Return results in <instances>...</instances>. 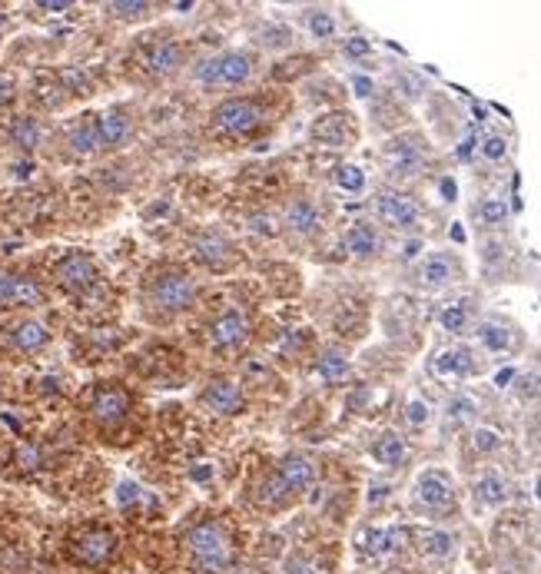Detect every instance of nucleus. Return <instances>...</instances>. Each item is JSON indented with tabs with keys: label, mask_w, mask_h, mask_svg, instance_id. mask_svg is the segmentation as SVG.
<instances>
[{
	"label": "nucleus",
	"mask_w": 541,
	"mask_h": 574,
	"mask_svg": "<svg viewBox=\"0 0 541 574\" xmlns=\"http://www.w3.org/2000/svg\"><path fill=\"white\" fill-rule=\"evenodd\" d=\"M482 153L488 156V160H502V156H505V140L502 137H488L485 146H482Z\"/></svg>",
	"instance_id": "obj_43"
},
{
	"label": "nucleus",
	"mask_w": 541,
	"mask_h": 574,
	"mask_svg": "<svg viewBox=\"0 0 541 574\" xmlns=\"http://www.w3.org/2000/svg\"><path fill=\"white\" fill-rule=\"evenodd\" d=\"M303 24L306 30L316 40H329V37H336V14H329V10H322V7H312L303 14Z\"/></svg>",
	"instance_id": "obj_27"
},
{
	"label": "nucleus",
	"mask_w": 541,
	"mask_h": 574,
	"mask_svg": "<svg viewBox=\"0 0 541 574\" xmlns=\"http://www.w3.org/2000/svg\"><path fill=\"white\" fill-rule=\"evenodd\" d=\"M376 213L392 229H409L419 219V203L405 193H379L376 196Z\"/></svg>",
	"instance_id": "obj_10"
},
{
	"label": "nucleus",
	"mask_w": 541,
	"mask_h": 574,
	"mask_svg": "<svg viewBox=\"0 0 541 574\" xmlns=\"http://www.w3.org/2000/svg\"><path fill=\"white\" fill-rule=\"evenodd\" d=\"M419 279H422V286H429V289L449 286L452 279H455V263H452V256H445V253H432V256L422 263V269H419Z\"/></svg>",
	"instance_id": "obj_20"
},
{
	"label": "nucleus",
	"mask_w": 541,
	"mask_h": 574,
	"mask_svg": "<svg viewBox=\"0 0 541 574\" xmlns=\"http://www.w3.org/2000/svg\"><path fill=\"white\" fill-rule=\"evenodd\" d=\"M10 140H14L20 150H34V146L40 143V127H37V120H17L14 123V130H10Z\"/></svg>",
	"instance_id": "obj_31"
},
{
	"label": "nucleus",
	"mask_w": 541,
	"mask_h": 574,
	"mask_svg": "<svg viewBox=\"0 0 541 574\" xmlns=\"http://www.w3.org/2000/svg\"><path fill=\"white\" fill-rule=\"evenodd\" d=\"M256 60L246 54V50H226V54L206 57L196 64L193 77L200 83H210V87H239L253 77Z\"/></svg>",
	"instance_id": "obj_3"
},
{
	"label": "nucleus",
	"mask_w": 541,
	"mask_h": 574,
	"mask_svg": "<svg viewBox=\"0 0 541 574\" xmlns=\"http://www.w3.org/2000/svg\"><path fill=\"white\" fill-rule=\"evenodd\" d=\"M10 100H14V83H10L4 73H0V107H7Z\"/></svg>",
	"instance_id": "obj_44"
},
{
	"label": "nucleus",
	"mask_w": 541,
	"mask_h": 574,
	"mask_svg": "<svg viewBox=\"0 0 541 574\" xmlns=\"http://www.w3.org/2000/svg\"><path fill=\"white\" fill-rule=\"evenodd\" d=\"M97 133H100L103 150H113V146L127 143V140H130V133H133L130 113H127V110H120V107H117V110L100 113V117H97Z\"/></svg>",
	"instance_id": "obj_17"
},
{
	"label": "nucleus",
	"mask_w": 541,
	"mask_h": 574,
	"mask_svg": "<svg viewBox=\"0 0 541 574\" xmlns=\"http://www.w3.org/2000/svg\"><path fill=\"white\" fill-rule=\"evenodd\" d=\"M336 186H339V190H346V193H362V190H366V173H362L359 166H352V163L339 166Z\"/></svg>",
	"instance_id": "obj_32"
},
{
	"label": "nucleus",
	"mask_w": 541,
	"mask_h": 574,
	"mask_svg": "<svg viewBox=\"0 0 541 574\" xmlns=\"http://www.w3.org/2000/svg\"><path fill=\"white\" fill-rule=\"evenodd\" d=\"M468 372H472V356L465 349H449L435 359V375H445V379H462Z\"/></svg>",
	"instance_id": "obj_24"
},
{
	"label": "nucleus",
	"mask_w": 541,
	"mask_h": 574,
	"mask_svg": "<svg viewBox=\"0 0 541 574\" xmlns=\"http://www.w3.org/2000/svg\"><path fill=\"white\" fill-rule=\"evenodd\" d=\"M44 10H70V4H40Z\"/></svg>",
	"instance_id": "obj_48"
},
{
	"label": "nucleus",
	"mask_w": 541,
	"mask_h": 574,
	"mask_svg": "<svg viewBox=\"0 0 541 574\" xmlns=\"http://www.w3.org/2000/svg\"><path fill=\"white\" fill-rule=\"evenodd\" d=\"M439 322H442V329H445V332H462V329H465V322H468V309L462 306V302H452V306H445V309H442Z\"/></svg>",
	"instance_id": "obj_34"
},
{
	"label": "nucleus",
	"mask_w": 541,
	"mask_h": 574,
	"mask_svg": "<svg viewBox=\"0 0 541 574\" xmlns=\"http://www.w3.org/2000/svg\"><path fill=\"white\" fill-rule=\"evenodd\" d=\"M246 336H249V326L239 309H223L220 316L210 322V339L216 349H236L239 342H246Z\"/></svg>",
	"instance_id": "obj_11"
},
{
	"label": "nucleus",
	"mask_w": 541,
	"mask_h": 574,
	"mask_svg": "<svg viewBox=\"0 0 541 574\" xmlns=\"http://www.w3.org/2000/svg\"><path fill=\"white\" fill-rule=\"evenodd\" d=\"M193 256L210 269H226L236 259V246L216 229H203L193 236Z\"/></svg>",
	"instance_id": "obj_9"
},
{
	"label": "nucleus",
	"mask_w": 541,
	"mask_h": 574,
	"mask_svg": "<svg viewBox=\"0 0 541 574\" xmlns=\"http://www.w3.org/2000/svg\"><path fill=\"white\" fill-rule=\"evenodd\" d=\"M14 269H0V309H14Z\"/></svg>",
	"instance_id": "obj_39"
},
{
	"label": "nucleus",
	"mask_w": 541,
	"mask_h": 574,
	"mask_svg": "<svg viewBox=\"0 0 541 574\" xmlns=\"http://www.w3.org/2000/svg\"><path fill=\"white\" fill-rule=\"evenodd\" d=\"M196 299V286L193 279L180 273V269H166V273L153 276L147 286V302L150 309L163 312V316H180L193 306Z\"/></svg>",
	"instance_id": "obj_2"
},
{
	"label": "nucleus",
	"mask_w": 541,
	"mask_h": 574,
	"mask_svg": "<svg viewBox=\"0 0 541 574\" xmlns=\"http://www.w3.org/2000/svg\"><path fill=\"white\" fill-rule=\"evenodd\" d=\"M352 87H356L359 97H369V93H372V80L369 77H352Z\"/></svg>",
	"instance_id": "obj_45"
},
{
	"label": "nucleus",
	"mask_w": 541,
	"mask_h": 574,
	"mask_svg": "<svg viewBox=\"0 0 541 574\" xmlns=\"http://www.w3.org/2000/svg\"><path fill=\"white\" fill-rule=\"evenodd\" d=\"M472 445L478 448V452H495V448L502 445V435H498L495 429H478L472 435Z\"/></svg>",
	"instance_id": "obj_40"
},
{
	"label": "nucleus",
	"mask_w": 541,
	"mask_h": 574,
	"mask_svg": "<svg viewBox=\"0 0 541 574\" xmlns=\"http://www.w3.org/2000/svg\"><path fill=\"white\" fill-rule=\"evenodd\" d=\"M342 50H346V57H369L372 54V44L369 40H362V37H349L346 44H342Z\"/></svg>",
	"instance_id": "obj_42"
},
{
	"label": "nucleus",
	"mask_w": 541,
	"mask_h": 574,
	"mask_svg": "<svg viewBox=\"0 0 541 574\" xmlns=\"http://www.w3.org/2000/svg\"><path fill=\"white\" fill-rule=\"evenodd\" d=\"M405 422L415 425V429H422V425L429 422V405L419 402V399L409 402V405H405Z\"/></svg>",
	"instance_id": "obj_41"
},
{
	"label": "nucleus",
	"mask_w": 541,
	"mask_h": 574,
	"mask_svg": "<svg viewBox=\"0 0 541 574\" xmlns=\"http://www.w3.org/2000/svg\"><path fill=\"white\" fill-rule=\"evenodd\" d=\"M67 555L80 568H103L117 555V535L110 528H87L70 541Z\"/></svg>",
	"instance_id": "obj_4"
},
{
	"label": "nucleus",
	"mask_w": 541,
	"mask_h": 574,
	"mask_svg": "<svg viewBox=\"0 0 541 574\" xmlns=\"http://www.w3.org/2000/svg\"><path fill=\"white\" fill-rule=\"evenodd\" d=\"M286 226L293 229V233L299 236H316L322 229V213L319 206L306 200V196H299V200H293L286 206Z\"/></svg>",
	"instance_id": "obj_18"
},
{
	"label": "nucleus",
	"mask_w": 541,
	"mask_h": 574,
	"mask_svg": "<svg viewBox=\"0 0 541 574\" xmlns=\"http://www.w3.org/2000/svg\"><path fill=\"white\" fill-rule=\"evenodd\" d=\"M478 342H482L488 352H505L512 346V336H508V329L498 326V322H482V326H478Z\"/></svg>",
	"instance_id": "obj_29"
},
{
	"label": "nucleus",
	"mask_w": 541,
	"mask_h": 574,
	"mask_svg": "<svg viewBox=\"0 0 541 574\" xmlns=\"http://www.w3.org/2000/svg\"><path fill=\"white\" fill-rule=\"evenodd\" d=\"M259 40H263V47H289V40H293V34H289V27L283 24H269L259 30Z\"/></svg>",
	"instance_id": "obj_35"
},
{
	"label": "nucleus",
	"mask_w": 541,
	"mask_h": 574,
	"mask_svg": "<svg viewBox=\"0 0 541 574\" xmlns=\"http://www.w3.org/2000/svg\"><path fill=\"white\" fill-rule=\"evenodd\" d=\"M186 551H190L193 565L206 574H223L233 565V538L216 521H200L186 531Z\"/></svg>",
	"instance_id": "obj_1"
},
{
	"label": "nucleus",
	"mask_w": 541,
	"mask_h": 574,
	"mask_svg": "<svg viewBox=\"0 0 541 574\" xmlns=\"http://www.w3.org/2000/svg\"><path fill=\"white\" fill-rule=\"evenodd\" d=\"M389 492H386V485H376L372 488V495H369V502H379V498H386Z\"/></svg>",
	"instance_id": "obj_47"
},
{
	"label": "nucleus",
	"mask_w": 541,
	"mask_h": 574,
	"mask_svg": "<svg viewBox=\"0 0 541 574\" xmlns=\"http://www.w3.org/2000/svg\"><path fill=\"white\" fill-rule=\"evenodd\" d=\"M203 402L210 405L216 415H236L243 412V389L233 382V379H213L210 385L203 389Z\"/></svg>",
	"instance_id": "obj_14"
},
{
	"label": "nucleus",
	"mask_w": 541,
	"mask_h": 574,
	"mask_svg": "<svg viewBox=\"0 0 541 574\" xmlns=\"http://www.w3.org/2000/svg\"><path fill=\"white\" fill-rule=\"evenodd\" d=\"M405 442H402V435H395V432H382L376 438V445H372V458H376L379 465H402L405 462Z\"/></svg>",
	"instance_id": "obj_22"
},
{
	"label": "nucleus",
	"mask_w": 541,
	"mask_h": 574,
	"mask_svg": "<svg viewBox=\"0 0 541 574\" xmlns=\"http://www.w3.org/2000/svg\"><path fill=\"white\" fill-rule=\"evenodd\" d=\"M90 415H93V422L107 425V429L120 425L130 415V392L113 382L97 385V389L90 392Z\"/></svg>",
	"instance_id": "obj_6"
},
{
	"label": "nucleus",
	"mask_w": 541,
	"mask_h": 574,
	"mask_svg": "<svg viewBox=\"0 0 541 574\" xmlns=\"http://www.w3.org/2000/svg\"><path fill=\"white\" fill-rule=\"evenodd\" d=\"M293 498H296V492L276 472H269L263 478V485H259V502L269 505V508H283V505L293 502Z\"/></svg>",
	"instance_id": "obj_23"
},
{
	"label": "nucleus",
	"mask_w": 541,
	"mask_h": 574,
	"mask_svg": "<svg viewBox=\"0 0 541 574\" xmlns=\"http://www.w3.org/2000/svg\"><path fill=\"white\" fill-rule=\"evenodd\" d=\"M535 488H538V502H541V478H538V485H535Z\"/></svg>",
	"instance_id": "obj_49"
},
{
	"label": "nucleus",
	"mask_w": 541,
	"mask_h": 574,
	"mask_svg": "<svg viewBox=\"0 0 541 574\" xmlns=\"http://www.w3.org/2000/svg\"><path fill=\"white\" fill-rule=\"evenodd\" d=\"M4 332H7L10 346L17 352H27V356L30 352H40L50 342V329L40 319H17V322H10Z\"/></svg>",
	"instance_id": "obj_13"
},
{
	"label": "nucleus",
	"mask_w": 541,
	"mask_h": 574,
	"mask_svg": "<svg viewBox=\"0 0 541 574\" xmlns=\"http://www.w3.org/2000/svg\"><path fill=\"white\" fill-rule=\"evenodd\" d=\"M478 216H482L485 226H498L508 219V203L505 200H485L482 210H478Z\"/></svg>",
	"instance_id": "obj_36"
},
{
	"label": "nucleus",
	"mask_w": 541,
	"mask_h": 574,
	"mask_svg": "<svg viewBox=\"0 0 541 574\" xmlns=\"http://www.w3.org/2000/svg\"><path fill=\"white\" fill-rule=\"evenodd\" d=\"M386 170L399 180H409V176H419V170L425 166V146L419 137L405 133V137H395L386 143Z\"/></svg>",
	"instance_id": "obj_7"
},
{
	"label": "nucleus",
	"mask_w": 541,
	"mask_h": 574,
	"mask_svg": "<svg viewBox=\"0 0 541 574\" xmlns=\"http://www.w3.org/2000/svg\"><path fill=\"white\" fill-rule=\"evenodd\" d=\"M475 498L482 505H502L505 498H508V485H505V478L502 475H495V472H488V475H482L475 482Z\"/></svg>",
	"instance_id": "obj_26"
},
{
	"label": "nucleus",
	"mask_w": 541,
	"mask_h": 574,
	"mask_svg": "<svg viewBox=\"0 0 541 574\" xmlns=\"http://www.w3.org/2000/svg\"><path fill=\"white\" fill-rule=\"evenodd\" d=\"M273 472H276L279 478H283V482H286L289 488H293L296 495H299V492H306V488H309L312 482H316V465H312L306 455H296V452L279 458Z\"/></svg>",
	"instance_id": "obj_15"
},
{
	"label": "nucleus",
	"mask_w": 541,
	"mask_h": 574,
	"mask_svg": "<svg viewBox=\"0 0 541 574\" xmlns=\"http://www.w3.org/2000/svg\"><path fill=\"white\" fill-rule=\"evenodd\" d=\"M54 283L64 292H87L93 283H97V266L87 253H67L60 263L54 266Z\"/></svg>",
	"instance_id": "obj_8"
},
{
	"label": "nucleus",
	"mask_w": 541,
	"mask_h": 574,
	"mask_svg": "<svg viewBox=\"0 0 541 574\" xmlns=\"http://www.w3.org/2000/svg\"><path fill=\"white\" fill-rule=\"evenodd\" d=\"M143 67L153 77H170L183 67V47L176 40H153V44L143 50Z\"/></svg>",
	"instance_id": "obj_12"
},
{
	"label": "nucleus",
	"mask_w": 541,
	"mask_h": 574,
	"mask_svg": "<svg viewBox=\"0 0 541 574\" xmlns=\"http://www.w3.org/2000/svg\"><path fill=\"white\" fill-rule=\"evenodd\" d=\"M455 548V538L449 531H422L419 538V551L425 558H449Z\"/></svg>",
	"instance_id": "obj_28"
},
{
	"label": "nucleus",
	"mask_w": 541,
	"mask_h": 574,
	"mask_svg": "<svg viewBox=\"0 0 541 574\" xmlns=\"http://www.w3.org/2000/svg\"><path fill=\"white\" fill-rule=\"evenodd\" d=\"M286 574H326V571H322L309 555H299L296 551V555L286 558Z\"/></svg>",
	"instance_id": "obj_37"
},
{
	"label": "nucleus",
	"mask_w": 541,
	"mask_h": 574,
	"mask_svg": "<svg viewBox=\"0 0 541 574\" xmlns=\"http://www.w3.org/2000/svg\"><path fill=\"white\" fill-rule=\"evenodd\" d=\"M70 146H74L77 153H97V150H103L100 133H97V117H83L77 127L70 130Z\"/></svg>",
	"instance_id": "obj_25"
},
{
	"label": "nucleus",
	"mask_w": 541,
	"mask_h": 574,
	"mask_svg": "<svg viewBox=\"0 0 541 574\" xmlns=\"http://www.w3.org/2000/svg\"><path fill=\"white\" fill-rule=\"evenodd\" d=\"M319 375L326 382H339L349 375V359L342 356V352H326V356L319 359Z\"/></svg>",
	"instance_id": "obj_30"
},
{
	"label": "nucleus",
	"mask_w": 541,
	"mask_h": 574,
	"mask_svg": "<svg viewBox=\"0 0 541 574\" xmlns=\"http://www.w3.org/2000/svg\"><path fill=\"white\" fill-rule=\"evenodd\" d=\"M346 246H349L352 256L369 259V256L379 253V233L369 223H352V229L346 233Z\"/></svg>",
	"instance_id": "obj_21"
},
{
	"label": "nucleus",
	"mask_w": 541,
	"mask_h": 574,
	"mask_svg": "<svg viewBox=\"0 0 541 574\" xmlns=\"http://www.w3.org/2000/svg\"><path fill=\"white\" fill-rule=\"evenodd\" d=\"M512 379H515V369H502V372H498V375H495V382H498V385H502V389H505V385H508V382H512Z\"/></svg>",
	"instance_id": "obj_46"
},
{
	"label": "nucleus",
	"mask_w": 541,
	"mask_h": 574,
	"mask_svg": "<svg viewBox=\"0 0 541 574\" xmlns=\"http://www.w3.org/2000/svg\"><path fill=\"white\" fill-rule=\"evenodd\" d=\"M475 412H478V405H475V399H468V395H459V399L449 402V419H455V422H468Z\"/></svg>",
	"instance_id": "obj_38"
},
{
	"label": "nucleus",
	"mask_w": 541,
	"mask_h": 574,
	"mask_svg": "<svg viewBox=\"0 0 541 574\" xmlns=\"http://www.w3.org/2000/svg\"><path fill=\"white\" fill-rule=\"evenodd\" d=\"M312 137L319 143H329V146H342L346 140H352V123L346 113H329L322 117L316 127H312Z\"/></svg>",
	"instance_id": "obj_19"
},
{
	"label": "nucleus",
	"mask_w": 541,
	"mask_h": 574,
	"mask_svg": "<svg viewBox=\"0 0 541 574\" xmlns=\"http://www.w3.org/2000/svg\"><path fill=\"white\" fill-rule=\"evenodd\" d=\"M415 498L425 508H449L452 505V485L442 472H422L419 482H415Z\"/></svg>",
	"instance_id": "obj_16"
},
{
	"label": "nucleus",
	"mask_w": 541,
	"mask_h": 574,
	"mask_svg": "<svg viewBox=\"0 0 541 574\" xmlns=\"http://www.w3.org/2000/svg\"><path fill=\"white\" fill-rule=\"evenodd\" d=\"M213 127L220 133H230V137H243V133H253L259 127V120H263V113L253 100L246 97H230L223 103H216L213 113H210Z\"/></svg>",
	"instance_id": "obj_5"
},
{
	"label": "nucleus",
	"mask_w": 541,
	"mask_h": 574,
	"mask_svg": "<svg viewBox=\"0 0 541 574\" xmlns=\"http://www.w3.org/2000/svg\"><path fill=\"white\" fill-rule=\"evenodd\" d=\"M107 14L117 20H137V17L153 14V7L143 4V0H127V4H107Z\"/></svg>",
	"instance_id": "obj_33"
}]
</instances>
